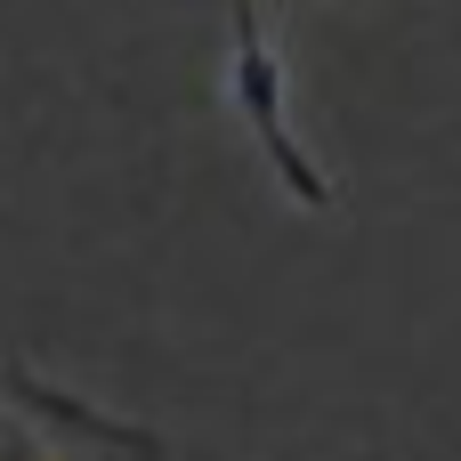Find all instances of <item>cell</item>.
<instances>
[{
	"instance_id": "1",
	"label": "cell",
	"mask_w": 461,
	"mask_h": 461,
	"mask_svg": "<svg viewBox=\"0 0 461 461\" xmlns=\"http://www.w3.org/2000/svg\"><path fill=\"white\" fill-rule=\"evenodd\" d=\"M0 461H170L162 429L0 357Z\"/></svg>"
}]
</instances>
